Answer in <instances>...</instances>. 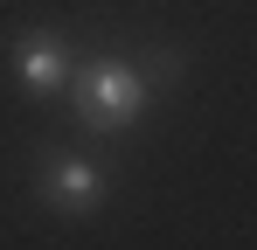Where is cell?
<instances>
[{"instance_id": "1", "label": "cell", "mask_w": 257, "mask_h": 250, "mask_svg": "<svg viewBox=\"0 0 257 250\" xmlns=\"http://www.w3.org/2000/svg\"><path fill=\"white\" fill-rule=\"evenodd\" d=\"M70 90H77V118H84L90 132H125V125H139L146 104H153V83L139 77L132 63H118V56L84 63V70L70 77Z\"/></svg>"}, {"instance_id": "2", "label": "cell", "mask_w": 257, "mask_h": 250, "mask_svg": "<svg viewBox=\"0 0 257 250\" xmlns=\"http://www.w3.org/2000/svg\"><path fill=\"white\" fill-rule=\"evenodd\" d=\"M70 49L56 28H28V35H14V83L28 90V97H56V90H70Z\"/></svg>"}, {"instance_id": "3", "label": "cell", "mask_w": 257, "mask_h": 250, "mask_svg": "<svg viewBox=\"0 0 257 250\" xmlns=\"http://www.w3.org/2000/svg\"><path fill=\"white\" fill-rule=\"evenodd\" d=\"M42 202L56 208V215H97V208H104V167H97V160H77V153L49 160Z\"/></svg>"}]
</instances>
